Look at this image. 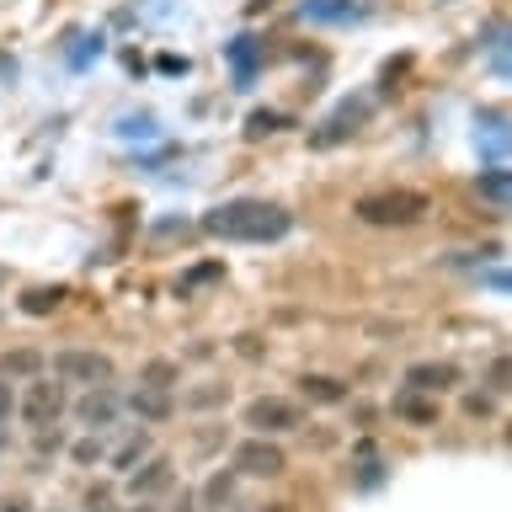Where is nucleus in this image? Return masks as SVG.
Returning <instances> with one entry per match:
<instances>
[{"label": "nucleus", "instance_id": "cd10ccee", "mask_svg": "<svg viewBox=\"0 0 512 512\" xmlns=\"http://www.w3.org/2000/svg\"><path fill=\"white\" fill-rule=\"evenodd\" d=\"M11 411H16V390L11 379H0V422H11Z\"/></svg>", "mask_w": 512, "mask_h": 512}, {"label": "nucleus", "instance_id": "c756f323", "mask_svg": "<svg viewBox=\"0 0 512 512\" xmlns=\"http://www.w3.org/2000/svg\"><path fill=\"white\" fill-rule=\"evenodd\" d=\"M0 512H32V502H27V496H0Z\"/></svg>", "mask_w": 512, "mask_h": 512}, {"label": "nucleus", "instance_id": "393cba45", "mask_svg": "<svg viewBox=\"0 0 512 512\" xmlns=\"http://www.w3.org/2000/svg\"><path fill=\"white\" fill-rule=\"evenodd\" d=\"M64 448V432L59 427H38V454H59Z\"/></svg>", "mask_w": 512, "mask_h": 512}, {"label": "nucleus", "instance_id": "9b49d317", "mask_svg": "<svg viewBox=\"0 0 512 512\" xmlns=\"http://www.w3.org/2000/svg\"><path fill=\"white\" fill-rule=\"evenodd\" d=\"M128 411H134L139 422H171V416H176V395L171 390H144V384H139V390L128 395Z\"/></svg>", "mask_w": 512, "mask_h": 512}, {"label": "nucleus", "instance_id": "f257e3e1", "mask_svg": "<svg viewBox=\"0 0 512 512\" xmlns=\"http://www.w3.org/2000/svg\"><path fill=\"white\" fill-rule=\"evenodd\" d=\"M294 230V214L278 203L262 198H240V203H219L203 214V235L214 240H246V246H267V240H283Z\"/></svg>", "mask_w": 512, "mask_h": 512}, {"label": "nucleus", "instance_id": "4468645a", "mask_svg": "<svg viewBox=\"0 0 512 512\" xmlns=\"http://www.w3.org/2000/svg\"><path fill=\"white\" fill-rule=\"evenodd\" d=\"M139 384L144 390H176V384H182V363L176 358H144L139 363Z\"/></svg>", "mask_w": 512, "mask_h": 512}, {"label": "nucleus", "instance_id": "9d476101", "mask_svg": "<svg viewBox=\"0 0 512 512\" xmlns=\"http://www.w3.org/2000/svg\"><path fill=\"white\" fill-rule=\"evenodd\" d=\"M459 384V363L448 358H427V363H411L406 368V390H422V395H443Z\"/></svg>", "mask_w": 512, "mask_h": 512}, {"label": "nucleus", "instance_id": "20e7f679", "mask_svg": "<svg viewBox=\"0 0 512 512\" xmlns=\"http://www.w3.org/2000/svg\"><path fill=\"white\" fill-rule=\"evenodd\" d=\"M27 390L16 395V416L38 432V427H54L59 416H64V384H54V379H43V374H32V379H22Z\"/></svg>", "mask_w": 512, "mask_h": 512}, {"label": "nucleus", "instance_id": "ddd939ff", "mask_svg": "<svg viewBox=\"0 0 512 512\" xmlns=\"http://www.w3.org/2000/svg\"><path fill=\"white\" fill-rule=\"evenodd\" d=\"M235 470H214V475H208V486L198 491V507L203 512H224V507H230L235 502Z\"/></svg>", "mask_w": 512, "mask_h": 512}, {"label": "nucleus", "instance_id": "5701e85b", "mask_svg": "<svg viewBox=\"0 0 512 512\" xmlns=\"http://www.w3.org/2000/svg\"><path fill=\"white\" fill-rule=\"evenodd\" d=\"M486 390H491V395H507V358H491V368H486Z\"/></svg>", "mask_w": 512, "mask_h": 512}, {"label": "nucleus", "instance_id": "f8f14e48", "mask_svg": "<svg viewBox=\"0 0 512 512\" xmlns=\"http://www.w3.org/2000/svg\"><path fill=\"white\" fill-rule=\"evenodd\" d=\"M395 416L411 427H438V395H422V390H400L395 395Z\"/></svg>", "mask_w": 512, "mask_h": 512}, {"label": "nucleus", "instance_id": "b1692460", "mask_svg": "<svg viewBox=\"0 0 512 512\" xmlns=\"http://www.w3.org/2000/svg\"><path fill=\"white\" fill-rule=\"evenodd\" d=\"M86 512H112V486H91L86 491Z\"/></svg>", "mask_w": 512, "mask_h": 512}, {"label": "nucleus", "instance_id": "39448f33", "mask_svg": "<svg viewBox=\"0 0 512 512\" xmlns=\"http://www.w3.org/2000/svg\"><path fill=\"white\" fill-rule=\"evenodd\" d=\"M246 427L256 438H278V432L304 427V411H299V400H288V395H256L246 406Z\"/></svg>", "mask_w": 512, "mask_h": 512}, {"label": "nucleus", "instance_id": "0eeeda50", "mask_svg": "<svg viewBox=\"0 0 512 512\" xmlns=\"http://www.w3.org/2000/svg\"><path fill=\"white\" fill-rule=\"evenodd\" d=\"M176 486V464L166 454H150V459H139V470H128L123 475V491L134 496V502H155L160 491H171Z\"/></svg>", "mask_w": 512, "mask_h": 512}, {"label": "nucleus", "instance_id": "2eb2a0df", "mask_svg": "<svg viewBox=\"0 0 512 512\" xmlns=\"http://www.w3.org/2000/svg\"><path fill=\"white\" fill-rule=\"evenodd\" d=\"M43 374V352L38 347H11L0 352V379H32Z\"/></svg>", "mask_w": 512, "mask_h": 512}, {"label": "nucleus", "instance_id": "412c9836", "mask_svg": "<svg viewBox=\"0 0 512 512\" xmlns=\"http://www.w3.org/2000/svg\"><path fill=\"white\" fill-rule=\"evenodd\" d=\"M219 278H224V262H203L182 278V294H192V288H203V283H219Z\"/></svg>", "mask_w": 512, "mask_h": 512}, {"label": "nucleus", "instance_id": "473e14b6", "mask_svg": "<svg viewBox=\"0 0 512 512\" xmlns=\"http://www.w3.org/2000/svg\"><path fill=\"white\" fill-rule=\"evenodd\" d=\"M48 512H59V507H48Z\"/></svg>", "mask_w": 512, "mask_h": 512}, {"label": "nucleus", "instance_id": "6e6552de", "mask_svg": "<svg viewBox=\"0 0 512 512\" xmlns=\"http://www.w3.org/2000/svg\"><path fill=\"white\" fill-rule=\"evenodd\" d=\"M368 112H374V102H368V96H358V102H342V107H336L331 118L310 134V144H315V150H331V144L352 139V134H358V128L368 123Z\"/></svg>", "mask_w": 512, "mask_h": 512}, {"label": "nucleus", "instance_id": "f03ea898", "mask_svg": "<svg viewBox=\"0 0 512 512\" xmlns=\"http://www.w3.org/2000/svg\"><path fill=\"white\" fill-rule=\"evenodd\" d=\"M352 214L374 224V230H411V224H422L432 214V198L416 187H384V192H363L352 203Z\"/></svg>", "mask_w": 512, "mask_h": 512}, {"label": "nucleus", "instance_id": "7c9ffc66", "mask_svg": "<svg viewBox=\"0 0 512 512\" xmlns=\"http://www.w3.org/2000/svg\"><path fill=\"white\" fill-rule=\"evenodd\" d=\"M128 512H160L155 502H134V507H128Z\"/></svg>", "mask_w": 512, "mask_h": 512}, {"label": "nucleus", "instance_id": "1a4fd4ad", "mask_svg": "<svg viewBox=\"0 0 512 512\" xmlns=\"http://www.w3.org/2000/svg\"><path fill=\"white\" fill-rule=\"evenodd\" d=\"M75 416H80V427L102 432V427H112V422L123 416V400H118V390H112V384H91V390L75 400Z\"/></svg>", "mask_w": 512, "mask_h": 512}, {"label": "nucleus", "instance_id": "c85d7f7f", "mask_svg": "<svg viewBox=\"0 0 512 512\" xmlns=\"http://www.w3.org/2000/svg\"><path fill=\"white\" fill-rule=\"evenodd\" d=\"M166 512H198V496H192V491H176Z\"/></svg>", "mask_w": 512, "mask_h": 512}, {"label": "nucleus", "instance_id": "7ed1b4c3", "mask_svg": "<svg viewBox=\"0 0 512 512\" xmlns=\"http://www.w3.org/2000/svg\"><path fill=\"white\" fill-rule=\"evenodd\" d=\"M230 470L235 475H251V480H278L288 470V454H283V443L278 438H240L235 443V454H230Z\"/></svg>", "mask_w": 512, "mask_h": 512}, {"label": "nucleus", "instance_id": "a211bd4d", "mask_svg": "<svg viewBox=\"0 0 512 512\" xmlns=\"http://www.w3.org/2000/svg\"><path fill=\"white\" fill-rule=\"evenodd\" d=\"M139 459H150V432H144V427H139L134 438H128V443L118 448V454H112V470H118V475H128Z\"/></svg>", "mask_w": 512, "mask_h": 512}, {"label": "nucleus", "instance_id": "f3484780", "mask_svg": "<svg viewBox=\"0 0 512 512\" xmlns=\"http://www.w3.org/2000/svg\"><path fill=\"white\" fill-rule=\"evenodd\" d=\"M182 406L187 411H219V406H230V384H219V379L192 384V390L182 395Z\"/></svg>", "mask_w": 512, "mask_h": 512}, {"label": "nucleus", "instance_id": "dca6fc26", "mask_svg": "<svg viewBox=\"0 0 512 512\" xmlns=\"http://www.w3.org/2000/svg\"><path fill=\"white\" fill-rule=\"evenodd\" d=\"M299 390H304V400H315V406H342L347 400V384L331 379V374H304Z\"/></svg>", "mask_w": 512, "mask_h": 512}, {"label": "nucleus", "instance_id": "4be33fe9", "mask_svg": "<svg viewBox=\"0 0 512 512\" xmlns=\"http://www.w3.org/2000/svg\"><path fill=\"white\" fill-rule=\"evenodd\" d=\"M288 118H283V112H251V123H246V134L251 139H262V134H278V128H283Z\"/></svg>", "mask_w": 512, "mask_h": 512}, {"label": "nucleus", "instance_id": "6ab92c4d", "mask_svg": "<svg viewBox=\"0 0 512 512\" xmlns=\"http://www.w3.org/2000/svg\"><path fill=\"white\" fill-rule=\"evenodd\" d=\"M64 304V283H54V288H32V294H22V310L27 315H54Z\"/></svg>", "mask_w": 512, "mask_h": 512}, {"label": "nucleus", "instance_id": "a878e982", "mask_svg": "<svg viewBox=\"0 0 512 512\" xmlns=\"http://www.w3.org/2000/svg\"><path fill=\"white\" fill-rule=\"evenodd\" d=\"M486 198L491 203H507V171H491L486 176Z\"/></svg>", "mask_w": 512, "mask_h": 512}, {"label": "nucleus", "instance_id": "423d86ee", "mask_svg": "<svg viewBox=\"0 0 512 512\" xmlns=\"http://www.w3.org/2000/svg\"><path fill=\"white\" fill-rule=\"evenodd\" d=\"M54 379L64 384H112L118 379V363L107 358V352H91V347H70V352H59L54 358Z\"/></svg>", "mask_w": 512, "mask_h": 512}, {"label": "nucleus", "instance_id": "2f4dec72", "mask_svg": "<svg viewBox=\"0 0 512 512\" xmlns=\"http://www.w3.org/2000/svg\"><path fill=\"white\" fill-rule=\"evenodd\" d=\"M262 512H294V507H288V502H272V507H262Z\"/></svg>", "mask_w": 512, "mask_h": 512}, {"label": "nucleus", "instance_id": "aec40b11", "mask_svg": "<svg viewBox=\"0 0 512 512\" xmlns=\"http://www.w3.org/2000/svg\"><path fill=\"white\" fill-rule=\"evenodd\" d=\"M102 454H107L102 432H86V438H80V443L70 448V459H75V464H96V459H102Z\"/></svg>", "mask_w": 512, "mask_h": 512}, {"label": "nucleus", "instance_id": "bb28decb", "mask_svg": "<svg viewBox=\"0 0 512 512\" xmlns=\"http://www.w3.org/2000/svg\"><path fill=\"white\" fill-rule=\"evenodd\" d=\"M464 411H470V416H491V390H480V395H464Z\"/></svg>", "mask_w": 512, "mask_h": 512}]
</instances>
